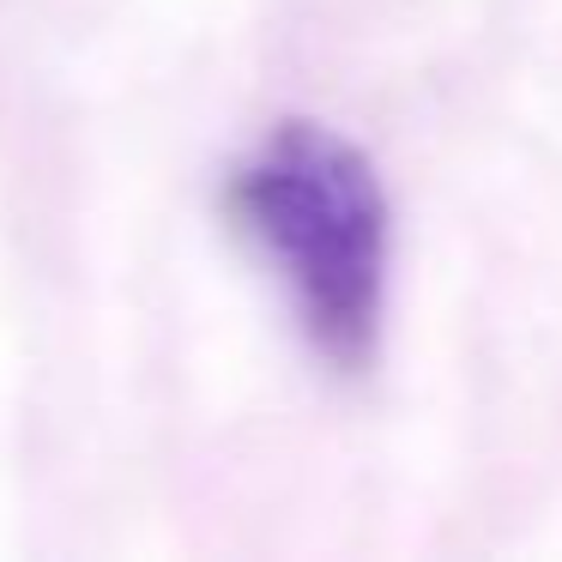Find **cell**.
<instances>
[{"mask_svg": "<svg viewBox=\"0 0 562 562\" xmlns=\"http://www.w3.org/2000/svg\"><path fill=\"white\" fill-rule=\"evenodd\" d=\"M231 224L291 291L315 357L363 375L387 321L393 206L375 164L321 122H279L224 182Z\"/></svg>", "mask_w": 562, "mask_h": 562, "instance_id": "cell-1", "label": "cell"}]
</instances>
